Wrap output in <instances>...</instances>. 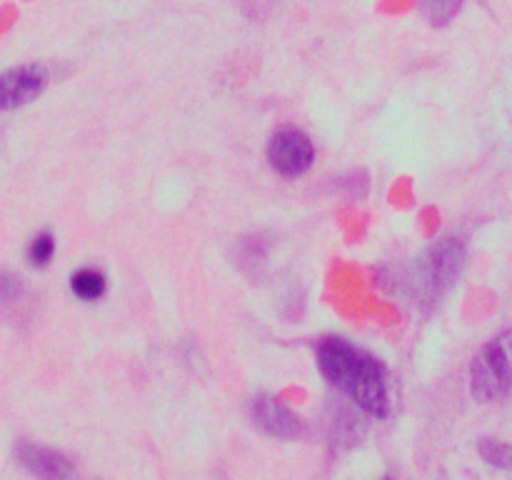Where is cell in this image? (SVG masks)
<instances>
[{
  "label": "cell",
  "mask_w": 512,
  "mask_h": 480,
  "mask_svg": "<svg viewBox=\"0 0 512 480\" xmlns=\"http://www.w3.org/2000/svg\"><path fill=\"white\" fill-rule=\"evenodd\" d=\"M20 463L40 478H70L73 475V465L68 458L48 448H38V445H20L18 450Z\"/></svg>",
  "instance_id": "7"
},
{
  "label": "cell",
  "mask_w": 512,
  "mask_h": 480,
  "mask_svg": "<svg viewBox=\"0 0 512 480\" xmlns=\"http://www.w3.org/2000/svg\"><path fill=\"white\" fill-rule=\"evenodd\" d=\"M470 385L478 400H500L512 390V330L485 345L473 360Z\"/></svg>",
  "instance_id": "3"
},
{
  "label": "cell",
  "mask_w": 512,
  "mask_h": 480,
  "mask_svg": "<svg viewBox=\"0 0 512 480\" xmlns=\"http://www.w3.org/2000/svg\"><path fill=\"white\" fill-rule=\"evenodd\" d=\"M318 368L330 385L353 398L365 413L385 418L390 410L388 373L365 350L345 338H325L318 345Z\"/></svg>",
  "instance_id": "1"
},
{
  "label": "cell",
  "mask_w": 512,
  "mask_h": 480,
  "mask_svg": "<svg viewBox=\"0 0 512 480\" xmlns=\"http://www.w3.org/2000/svg\"><path fill=\"white\" fill-rule=\"evenodd\" d=\"M313 158V143L300 130H280V133L273 135V140L268 145L270 165L280 175H285V178H298V175H303L313 165Z\"/></svg>",
  "instance_id": "4"
},
{
  "label": "cell",
  "mask_w": 512,
  "mask_h": 480,
  "mask_svg": "<svg viewBox=\"0 0 512 480\" xmlns=\"http://www.w3.org/2000/svg\"><path fill=\"white\" fill-rule=\"evenodd\" d=\"M48 83V70L43 65H18V68L8 70L0 80L3 85V108H18V105L30 103L38 98Z\"/></svg>",
  "instance_id": "5"
},
{
  "label": "cell",
  "mask_w": 512,
  "mask_h": 480,
  "mask_svg": "<svg viewBox=\"0 0 512 480\" xmlns=\"http://www.w3.org/2000/svg\"><path fill=\"white\" fill-rule=\"evenodd\" d=\"M478 450L490 465H495V468L512 470V445L500 443V440H493V438H483L480 440Z\"/></svg>",
  "instance_id": "10"
},
{
  "label": "cell",
  "mask_w": 512,
  "mask_h": 480,
  "mask_svg": "<svg viewBox=\"0 0 512 480\" xmlns=\"http://www.w3.org/2000/svg\"><path fill=\"white\" fill-rule=\"evenodd\" d=\"M53 253H55V243H53V235L50 233L35 235L33 243H30V248H28V258L35 268H43V265H48L50 258H53Z\"/></svg>",
  "instance_id": "11"
},
{
  "label": "cell",
  "mask_w": 512,
  "mask_h": 480,
  "mask_svg": "<svg viewBox=\"0 0 512 480\" xmlns=\"http://www.w3.org/2000/svg\"><path fill=\"white\" fill-rule=\"evenodd\" d=\"M253 415L255 423L263 430H268L275 438H295L300 433V420L285 408L283 403H278L270 395H260L253 403Z\"/></svg>",
  "instance_id": "6"
},
{
  "label": "cell",
  "mask_w": 512,
  "mask_h": 480,
  "mask_svg": "<svg viewBox=\"0 0 512 480\" xmlns=\"http://www.w3.org/2000/svg\"><path fill=\"white\" fill-rule=\"evenodd\" d=\"M423 15L433 25H445L458 15V10L463 8V0H423L420 3Z\"/></svg>",
  "instance_id": "9"
},
{
  "label": "cell",
  "mask_w": 512,
  "mask_h": 480,
  "mask_svg": "<svg viewBox=\"0 0 512 480\" xmlns=\"http://www.w3.org/2000/svg\"><path fill=\"white\" fill-rule=\"evenodd\" d=\"M465 263V243L460 238H443L428 250L413 278L408 280L410 290L418 300L435 303L443 298L445 290L455 283Z\"/></svg>",
  "instance_id": "2"
},
{
  "label": "cell",
  "mask_w": 512,
  "mask_h": 480,
  "mask_svg": "<svg viewBox=\"0 0 512 480\" xmlns=\"http://www.w3.org/2000/svg\"><path fill=\"white\" fill-rule=\"evenodd\" d=\"M70 288H73V293L78 295L80 300H98L100 295L105 293V278L98 270L83 268L78 270V273H73Z\"/></svg>",
  "instance_id": "8"
}]
</instances>
